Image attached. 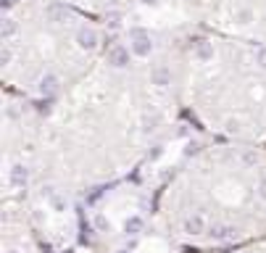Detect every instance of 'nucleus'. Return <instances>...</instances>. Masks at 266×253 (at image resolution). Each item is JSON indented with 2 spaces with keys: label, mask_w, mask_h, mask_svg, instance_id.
Wrapping results in <instances>:
<instances>
[{
  "label": "nucleus",
  "mask_w": 266,
  "mask_h": 253,
  "mask_svg": "<svg viewBox=\"0 0 266 253\" xmlns=\"http://www.w3.org/2000/svg\"><path fill=\"white\" fill-rule=\"evenodd\" d=\"M130 42H132V53L137 55V58H148V55L153 53V40L150 34L140 29V26H134V29H130Z\"/></svg>",
  "instance_id": "nucleus-1"
},
{
  "label": "nucleus",
  "mask_w": 266,
  "mask_h": 253,
  "mask_svg": "<svg viewBox=\"0 0 266 253\" xmlns=\"http://www.w3.org/2000/svg\"><path fill=\"white\" fill-rule=\"evenodd\" d=\"M153 127H155V116H145L142 119V129H145V132H150Z\"/></svg>",
  "instance_id": "nucleus-18"
},
{
  "label": "nucleus",
  "mask_w": 266,
  "mask_h": 253,
  "mask_svg": "<svg viewBox=\"0 0 266 253\" xmlns=\"http://www.w3.org/2000/svg\"><path fill=\"white\" fill-rule=\"evenodd\" d=\"M256 63H259L261 69H266V48L259 50V55H256Z\"/></svg>",
  "instance_id": "nucleus-19"
},
{
  "label": "nucleus",
  "mask_w": 266,
  "mask_h": 253,
  "mask_svg": "<svg viewBox=\"0 0 266 253\" xmlns=\"http://www.w3.org/2000/svg\"><path fill=\"white\" fill-rule=\"evenodd\" d=\"M150 79H153L155 87H166V84H171V71L166 66H158V69H153Z\"/></svg>",
  "instance_id": "nucleus-10"
},
{
  "label": "nucleus",
  "mask_w": 266,
  "mask_h": 253,
  "mask_svg": "<svg viewBox=\"0 0 266 253\" xmlns=\"http://www.w3.org/2000/svg\"><path fill=\"white\" fill-rule=\"evenodd\" d=\"M185 232L187 235H203L206 232V219L200 214H192V217L185 219Z\"/></svg>",
  "instance_id": "nucleus-7"
},
{
  "label": "nucleus",
  "mask_w": 266,
  "mask_h": 253,
  "mask_svg": "<svg viewBox=\"0 0 266 253\" xmlns=\"http://www.w3.org/2000/svg\"><path fill=\"white\" fill-rule=\"evenodd\" d=\"M259 195H261V198L266 201V180H264V182L259 185Z\"/></svg>",
  "instance_id": "nucleus-22"
},
{
  "label": "nucleus",
  "mask_w": 266,
  "mask_h": 253,
  "mask_svg": "<svg viewBox=\"0 0 266 253\" xmlns=\"http://www.w3.org/2000/svg\"><path fill=\"white\" fill-rule=\"evenodd\" d=\"M106 24L111 26V29H119V26H122V13H119V11L106 13Z\"/></svg>",
  "instance_id": "nucleus-14"
},
{
  "label": "nucleus",
  "mask_w": 266,
  "mask_h": 253,
  "mask_svg": "<svg viewBox=\"0 0 266 253\" xmlns=\"http://www.w3.org/2000/svg\"><path fill=\"white\" fill-rule=\"evenodd\" d=\"M208 235L214 238V240H232V238L237 235V230L229 227V224H216V227H211Z\"/></svg>",
  "instance_id": "nucleus-9"
},
{
  "label": "nucleus",
  "mask_w": 266,
  "mask_h": 253,
  "mask_svg": "<svg viewBox=\"0 0 266 253\" xmlns=\"http://www.w3.org/2000/svg\"><path fill=\"white\" fill-rule=\"evenodd\" d=\"M108 227H111V222H108L103 214H98V217H95V230L98 232H108Z\"/></svg>",
  "instance_id": "nucleus-16"
},
{
  "label": "nucleus",
  "mask_w": 266,
  "mask_h": 253,
  "mask_svg": "<svg viewBox=\"0 0 266 253\" xmlns=\"http://www.w3.org/2000/svg\"><path fill=\"white\" fill-rule=\"evenodd\" d=\"M58 87H61V79L56 77V74H45V77L40 79V95H42V98L56 95Z\"/></svg>",
  "instance_id": "nucleus-6"
},
{
  "label": "nucleus",
  "mask_w": 266,
  "mask_h": 253,
  "mask_svg": "<svg viewBox=\"0 0 266 253\" xmlns=\"http://www.w3.org/2000/svg\"><path fill=\"white\" fill-rule=\"evenodd\" d=\"M0 32H3V40H8V37H13L16 32H19V24H16V18L5 16V18H3V26H0Z\"/></svg>",
  "instance_id": "nucleus-11"
},
{
  "label": "nucleus",
  "mask_w": 266,
  "mask_h": 253,
  "mask_svg": "<svg viewBox=\"0 0 266 253\" xmlns=\"http://www.w3.org/2000/svg\"><path fill=\"white\" fill-rule=\"evenodd\" d=\"M45 16H48V21L53 24H63V21H69V8L66 5H61V3H50L48 8H45Z\"/></svg>",
  "instance_id": "nucleus-5"
},
{
  "label": "nucleus",
  "mask_w": 266,
  "mask_h": 253,
  "mask_svg": "<svg viewBox=\"0 0 266 253\" xmlns=\"http://www.w3.org/2000/svg\"><path fill=\"white\" fill-rule=\"evenodd\" d=\"M0 5H3V8H11V5H13V0H0Z\"/></svg>",
  "instance_id": "nucleus-24"
},
{
  "label": "nucleus",
  "mask_w": 266,
  "mask_h": 253,
  "mask_svg": "<svg viewBox=\"0 0 266 253\" xmlns=\"http://www.w3.org/2000/svg\"><path fill=\"white\" fill-rule=\"evenodd\" d=\"M108 63L116 69H124V66H130V50L124 48V45H114L111 50H108Z\"/></svg>",
  "instance_id": "nucleus-3"
},
{
  "label": "nucleus",
  "mask_w": 266,
  "mask_h": 253,
  "mask_svg": "<svg viewBox=\"0 0 266 253\" xmlns=\"http://www.w3.org/2000/svg\"><path fill=\"white\" fill-rule=\"evenodd\" d=\"M11 58H13L11 48H3V53H0V61H3V63H11Z\"/></svg>",
  "instance_id": "nucleus-20"
},
{
  "label": "nucleus",
  "mask_w": 266,
  "mask_h": 253,
  "mask_svg": "<svg viewBox=\"0 0 266 253\" xmlns=\"http://www.w3.org/2000/svg\"><path fill=\"white\" fill-rule=\"evenodd\" d=\"M77 45L82 50H95L98 48V32L90 29V26H82L77 32Z\"/></svg>",
  "instance_id": "nucleus-2"
},
{
  "label": "nucleus",
  "mask_w": 266,
  "mask_h": 253,
  "mask_svg": "<svg viewBox=\"0 0 266 253\" xmlns=\"http://www.w3.org/2000/svg\"><path fill=\"white\" fill-rule=\"evenodd\" d=\"M8 182H11L13 187H24L26 182H29V169H26L24 164H13L11 169H8Z\"/></svg>",
  "instance_id": "nucleus-4"
},
{
  "label": "nucleus",
  "mask_w": 266,
  "mask_h": 253,
  "mask_svg": "<svg viewBox=\"0 0 266 253\" xmlns=\"http://www.w3.org/2000/svg\"><path fill=\"white\" fill-rule=\"evenodd\" d=\"M243 253H248V251H243Z\"/></svg>",
  "instance_id": "nucleus-28"
},
{
  "label": "nucleus",
  "mask_w": 266,
  "mask_h": 253,
  "mask_svg": "<svg viewBox=\"0 0 266 253\" xmlns=\"http://www.w3.org/2000/svg\"><path fill=\"white\" fill-rule=\"evenodd\" d=\"M122 253H127V251H122Z\"/></svg>",
  "instance_id": "nucleus-27"
},
{
  "label": "nucleus",
  "mask_w": 266,
  "mask_h": 253,
  "mask_svg": "<svg viewBox=\"0 0 266 253\" xmlns=\"http://www.w3.org/2000/svg\"><path fill=\"white\" fill-rule=\"evenodd\" d=\"M253 16H256V13L251 11V8H240V11L235 13V21H237V24H251Z\"/></svg>",
  "instance_id": "nucleus-13"
},
{
  "label": "nucleus",
  "mask_w": 266,
  "mask_h": 253,
  "mask_svg": "<svg viewBox=\"0 0 266 253\" xmlns=\"http://www.w3.org/2000/svg\"><path fill=\"white\" fill-rule=\"evenodd\" d=\"M195 58H198L200 63L214 61V45H211L208 40H198V42H195Z\"/></svg>",
  "instance_id": "nucleus-8"
},
{
  "label": "nucleus",
  "mask_w": 266,
  "mask_h": 253,
  "mask_svg": "<svg viewBox=\"0 0 266 253\" xmlns=\"http://www.w3.org/2000/svg\"><path fill=\"white\" fill-rule=\"evenodd\" d=\"M142 227H145V222L140 217H130V219H127V224H124V230L130 232V235H140Z\"/></svg>",
  "instance_id": "nucleus-12"
},
{
  "label": "nucleus",
  "mask_w": 266,
  "mask_h": 253,
  "mask_svg": "<svg viewBox=\"0 0 266 253\" xmlns=\"http://www.w3.org/2000/svg\"><path fill=\"white\" fill-rule=\"evenodd\" d=\"M237 127H240V124H237V121H227V129H229V132H235Z\"/></svg>",
  "instance_id": "nucleus-23"
},
{
  "label": "nucleus",
  "mask_w": 266,
  "mask_h": 253,
  "mask_svg": "<svg viewBox=\"0 0 266 253\" xmlns=\"http://www.w3.org/2000/svg\"><path fill=\"white\" fill-rule=\"evenodd\" d=\"M50 203H53V211H66V201L58 198V195H56V198H53Z\"/></svg>",
  "instance_id": "nucleus-17"
},
{
  "label": "nucleus",
  "mask_w": 266,
  "mask_h": 253,
  "mask_svg": "<svg viewBox=\"0 0 266 253\" xmlns=\"http://www.w3.org/2000/svg\"><path fill=\"white\" fill-rule=\"evenodd\" d=\"M198 148H200L198 143H190V145L185 148V153H187V156H195V153H198Z\"/></svg>",
  "instance_id": "nucleus-21"
},
{
  "label": "nucleus",
  "mask_w": 266,
  "mask_h": 253,
  "mask_svg": "<svg viewBox=\"0 0 266 253\" xmlns=\"http://www.w3.org/2000/svg\"><path fill=\"white\" fill-rule=\"evenodd\" d=\"M8 253H21V251H8Z\"/></svg>",
  "instance_id": "nucleus-26"
},
{
  "label": "nucleus",
  "mask_w": 266,
  "mask_h": 253,
  "mask_svg": "<svg viewBox=\"0 0 266 253\" xmlns=\"http://www.w3.org/2000/svg\"><path fill=\"white\" fill-rule=\"evenodd\" d=\"M240 161H243V166H256V164H259V156H256L253 151H243Z\"/></svg>",
  "instance_id": "nucleus-15"
},
{
  "label": "nucleus",
  "mask_w": 266,
  "mask_h": 253,
  "mask_svg": "<svg viewBox=\"0 0 266 253\" xmlns=\"http://www.w3.org/2000/svg\"><path fill=\"white\" fill-rule=\"evenodd\" d=\"M142 3H145V5H158L161 0H142Z\"/></svg>",
  "instance_id": "nucleus-25"
}]
</instances>
